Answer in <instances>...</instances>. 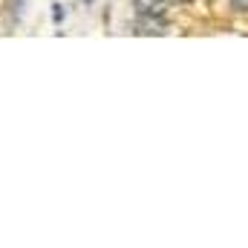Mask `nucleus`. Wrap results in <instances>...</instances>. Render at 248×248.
Wrapping results in <instances>:
<instances>
[{
  "label": "nucleus",
  "instance_id": "obj_4",
  "mask_svg": "<svg viewBox=\"0 0 248 248\" xmlns=\"http://www.w3.org/2000/svg\"><path fill=\"white\" fill-rule=\"evenodd\" d=\"M179 3H190V0H179Z\"/></svg>",
  "mask_w": 248,
  "mask_h": 248
},
{
  "label": "nucleus",
  "instance_id": "obj_3",
  "mask_svg": "<svg viewBox=\"0 0 248 248\" xmlns=\"http://www.w3.org/2000/svg\"><path fill=\"white\" fill-rule=\"evenodd\" d=\"M231 6H234L237 12H248V0H231Z\"/></svg>",
  "mask_w": 248,
  "mask_h": 248
},
{
  "label": "nucleus",
  "instance_id": "obj_1",
  "mask_svg": "<svg viewBox=\"0 0 248 248\" xmlns=\"http://www.w3.org/2000/svg\"><path fill=\"white\" fill-rule=\"evenodd\" d=\"M133 32H136V35H165V32H168V26H165V20H162V17L139 15V20H136Z\"/></svg>",
  "mask_w": 248,
  "mask_h": 248
},
{
  "label": "nucleus",
  "instance_id": "obj_2",
  "mask_svg": "<svg viewBox=\"0 0 248 248\" xmlns=\"http://www.w3.org/2000/svg\"><path fill=\"white\" fill-rule=\"evenodd\" d=\"M136 15H147V17H165L168 12V0H133Z\"/></svg>",
  "mask_w": 248,
  "mask_h": 248
}]
</instances>
